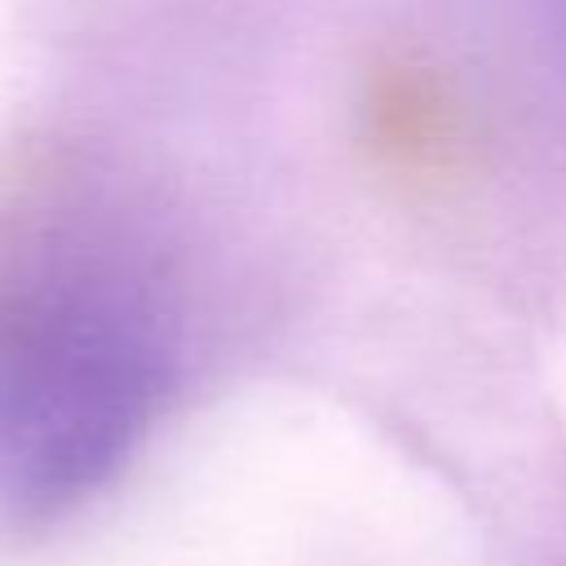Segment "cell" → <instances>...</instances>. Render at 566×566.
I'll return each mask as SVG.
<instances>
[{
	"instance_id": "6da1fadb",
	"label": "cell",
	"mask_w": 566,
	"mask_h": 566,
	"mask_svg": "<svg viewBox=\"0 0 566 566\" xmlns=\"http://www.w3.org/2000/svg\"><path fill=\"white\" fill-rule=\"evenodd\" d=\"M168 394L159 310L88 243L40 248L0 274V504L49 517L88 500Z\"/></svg>"
}]
</instances>
